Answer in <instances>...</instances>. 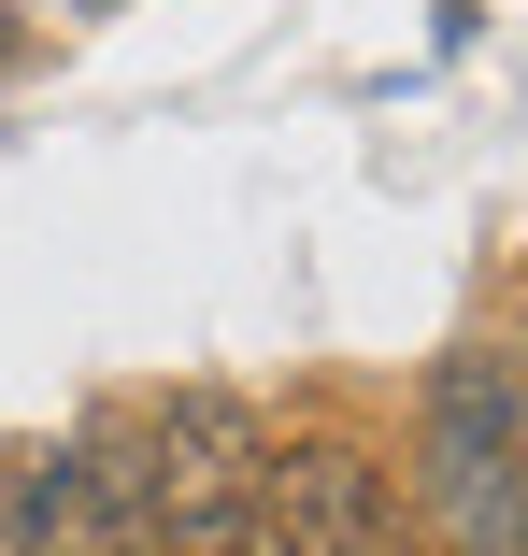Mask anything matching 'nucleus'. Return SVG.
<instances>
[{
  "label": "nucleus",
  "mask_w": 528,
  "mask_h": 556,
  "mask_svg": "<svg viewBox=\"0 0 528 556\" xmlns=\"http://www.w3.org/2000/svg\"><path fill=\"white\" fill-rule=\"evenodd\" d=\"M115 514L143 528V556H257V471H272V428L243 386H158L129 414L72 428Z\"/></svg>",
  "instance_id": "obj_1"
},
{
  "label": "nucleus",
  "mask_w": 528,
  "mask_h": 556,
  "mask_svg": "<svg viewBox=\"0 0 528 556\" xmlns=\"http://www.w3.org/2000/svg\"><path fill=\"white\" fill-rule=\"evenodd\" d=\"M414 514L443 556H528V414L500 386V343H457L414 386Z\"/></svg>",
  "instance_id": "obj_2"
},
{
  "label": "nucleus",
  "mask_w": 528,
  "mask_h": 556,
  "mask_svg": "<svg viewBox=\"0 0 528 556\" xmlns=\"http://www.w3.org/2000/svg\"><path fill=\"white\" fill-rule=\"evenodd\" d=\"M257 556H414L400 471L357 428H286L272 471H257Z\"/></svg>",
  "instance_id": "obj_3"
},
{
  "label": "nucleus",
  "mask_w": 528,
  "mask_h": 556,
  "mask_svg": "<svg viewBox=\"0 0 528 556\" xmlns=\"http://www.w3.org/2000/svg\"><path fill=\"white\" fill-rule=\"evenodd\" d=\"M0 500H15V556H143V528L115 514L86 442H29V457L0 471Z\"/></svg>",
  "instance_id": "obj_4"
},
{
  "label": "nucleus",
  "mask_w": 528,
  "mask_h": 556,
  "mask_svg": "<svg viewBox=\"0 0 528 556\" xmlns=\"http://www.w3.org/2000/svg\"><path fill=\"white\" fill-rule=\"evenodd\" d=\"M500 386H514V414H528V271H514V343H500Z\"/></svg>",
  "instance_id": "obj_5"
}]
</instances>
